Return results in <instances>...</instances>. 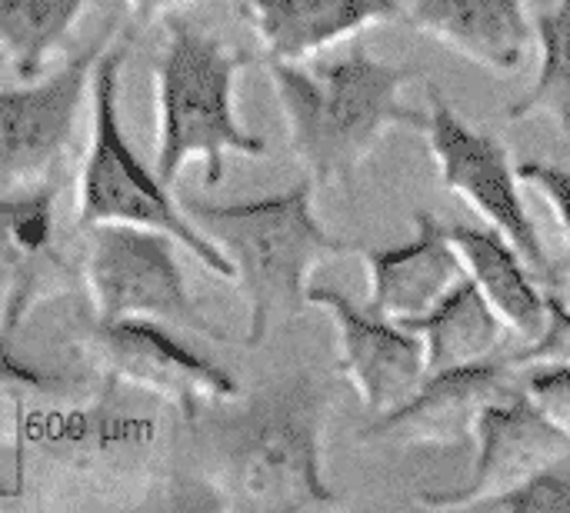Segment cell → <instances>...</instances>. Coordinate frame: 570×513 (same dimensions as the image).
Wrapping results in <instances>:
<instances>
[{"mask_svg":"<svg viewBox=\"0 0 570 513\" xmlns=\"http://www.w3.org/2000/svg\"><path fill=\"white\" fill-rule=\"evenodd\" d=\"M448 230L461 254L464 277L501 317L508 337L531 344L548 324V287L498 230L471 224H458Z\"/></svg>","mask_w":570,"mask_h":513,"instance_id":"e0dca14e","label":"cell"},{"mask_svg":"<svg viewBox=\"0 0 570 513\" xmlns=\"http://www.w3.org/2000/svg\"><path fill=\"white\" fill-rule=\"evenodd\" d=\"M267 70L287 120L291 150L314 184L351 180L391 130H424L428 124V114L404 100V87L417 80V70L381 60L367 47L324 63L267 57Z\"/></svg>","mask_w":570,"mask_h":513,"instance_id":"6da1fadb","label":"cell"},{"mask_svg":"<svg viewBox=\"0 0 570 513\" xmlns=\"http://www.w3.org/2000/svg\"><path fill=\"white\" fill-rule=\"evenodd\" d=\"M167 40L154 63L157 83V177L170 187L190 160H204V184L224 177V157H264L267 140L234 117V80L247 53L167 13Z\"/></svg>","mask_w":570,"mask_h":513,"instance_id":"277c9868","label":"cell"},{"mask_svg":"<svg viewBox=\"0 0 570 513\" xmlns=\"http://www.w3.org/2000/svg\"><path fill=\"white\" fill-rule=\"evenodd\" d=\"M521 391L568 434L570 441V367L568 364H534L521 367Z\"/></svg>","mask_w":570,"mask_h":513,"instance_id":"603a6c76","label":"cell"},{"mask_svg":"<svg viewBox=\"0 0 570 513\" xmlns=\"http://www.w3.org/2000/svg\"><path fill=\"white\" fill-rule=\"evenodd\" d=\"M331 411V387L314 374H297L220 417L214 447L217 487L227 504L257 513L334 507L337 494L324 474Z\"/></svg>","mask_w":570,"mask_h":513,"instance_id":"7a4b0ae2","label":"cell"},{"mask_svg":"<svg viewBox=\"0 0 570 513\" xmlns=\"http://www.w3.org/2000/svg\"><path fill=\"white\" fill-rule=\"evenodd\" d=\"M474 511L498 513H570V457L531 474L504 494L481 501Z\"/></svg>","mask_w":570,"mask_h":513,"instance_id":"44dd1931","label":"cell"},{"mask_svg":"<svg viewBox=\"0 0 570 513\" xmlns=\"http://www.w3.org/2000/svg\"><path fill=\"white\" fill-rule=\"evenodd\" d=\"M271 60H307L404 13L401 0H240Z\"/></svg>","mask_w":570,"mask_h":513,"instance_id":"9a60e30c","label":"cell"},{"mask_svg":"<svg viewBox=\"0 0 570 513\" xmlns=\"http://www.w3.org/2000/svg\"><path fill=\"white\" fill-rule=\"evenodd\" d=\"M307 304L327 310L337 331V371L364 407L381 417L404 404L428 377L424 341L401 320L357 307L334 287H311Z\"/></svg>","mask_w":570,"mask_h":513,"instance_id":"7c38bea8","label":"cell"},{"mask_svg":"<svg viewBox=\"0 0 570 513\" xmlns=\"http://www.w3.org/2000/svg\"><path fill=\"white\" fill-rule=\"evenodd\" d=\"M407 23L491 73H518L534 47L528 0H411Z\"/></svg>","mask_w":570,"mask_h":513,"instance_id":"5bb4252c","label":"cell"},{"mask_svg":"<svg viewBox=\"0 0 570 513\" xmlns=\"http://www.w3.org/2000/svg\"><path fill=\"white\" fill-rule=\"evenodd\" d=\"M568 307H570V297H568Z\"/></svg>","mask_w":570,"mask_h":513,"instance_id":"484cf974","label":"cell"},{"mask_svg":"<svg viewBox=\"0 0 570 513\" xmlns=\"http://www.w3.org/2000/svg\"><path fill=\"white\" fill-rule=\"evenodd\" d=\"M87 290L97 320L147 317L214 341H227L190 300L174 260V240L150 227L104 224L90 227Z\"/></svg>","mask_w":570,"mask_h":513,"instance_id":"52a82bcc","label":"cell"},{"mask_svg":"<svg viewBox=\"0 0 570 513\" xmlns=\"http://www.w3.org/2000/svg\"><path fill=\"white\" fill-rule=\"evenodd\" d=\"M180 207L234 264L250 300V347L264 344L277 320L297 317L307 307L311 274L321 264L357 250L321 227L314 214V180H301L261 200L207 204L187 197Z\"/></svg>","mask_w":570,"mask_h":513,"instance_id":"3957f363","label":"cell"},{"mask_svg":"<svg viewBox=\"0 0 570 513\" xmlns=\"http://www.w3.org/2000/svg\"><path fill=\"white\" fill-rule=\"evenodd\" d=\"M90 351L100 361L107 381L140 387L187 411L190 417H197L204 404L240 397V387L227 371H220L197 351L184 347L160 327V320H97Z\"/></svg>","mask_w":570,"mask_h":513,"instance_id":"ba28073f","label":"cell"},{"mask_svg":"<svg viewBox=\"0 0 570 513\" xmlns=\"http://www.w3.org/2000/svg\"><path fill=\"white\" fill-rule=\"evenodd\" d=\"M107 43L97 40L40 83L0 87V190L30 184L57 167Z\"/></svg>","mask_w":570,"mask_h":513,"instance_id":"30bf717a","label":"cell"},{"mask_svg":"<svg viewBox=\"0 0 570 513\" xmlns=\"http://www.w3.org/2000/svg\"><path fill=\"white\" fill-rule=\"evenodd\" d=\"M367 264V307L391 320L428 314L458 280H464L461 254L451 230L428 210L414 217V237L397 247L357 250Z\"/></svg>","mask_w":570,"mask_h":513,"instance_id":"4fadbf2b","label":"cell"},{"mask_svg":"<svg viewBox=\"0 0 570 513\" xmlns=\"http://www.w3.org/2000/svg\"><path fill=\"white\" fill-rule=\"evenodd\" d=\"M508 357L518 367H534V364H568L570 367V307L568 300L558 297V290H548V324H544V331L531 344H521Z\"/></svg>","mask_w":570,"mask_h":513,"instance_id":"7402d4cb","label":"cell"},{"mask_svg":"<svg viewBox=\"0 0 570 513\" xmlns=\"http://www.w3.org/2000/svg\"><path fill=\"white\" fill-rule=\"evenodd\" d=\"M521 184H531L554 210L558 227L564 230L570 244V170L558 167V164H544V160H528L518 167Z\"/></svg>","mask_w":570,"mask_h":513,"instance_id":"cb8c5ba5","label":"cell"},{"mask_svg":"<svg viewBox=\"0 0 570 513\" xmlns=\"http://www.w3.org/2000/svg\"><path fill=\"white\" fill-rule=\"evenodd\" d=\"M478 457L471 477L444 494H421L417 504L428 511H474L481 501L511 491L531 474L570 457L568 434L524 394L514 391L491 407L474 424Z\"/></svg>","mask_w":570,"mask_h":513,"instance_id":"8fae6325","label":"cell"},{"mask_svg":"<svg viewBox=\"0 0 570 513\" xmlns=\"http://www.w3.org/2000/svg\"><path fill=\"white\" fill-rule=\"evenodd\" d=\"M538 77L521 100L508 107V120L551 117L570 137V0H558L534 20Z\"/></svg>","mask_w":570,"mask_h":513,"instance_id":"d6986e66","label":"cell"},{"mask_svg":"<svg viewBox=\"0 0 570 513\" xmlns=\"http://www.w3.org/2000/svg\"><path fill=\"white\" fill-rule=\"evenodd\" d=\"M127 53V40L110 47L97 57L94 80H90V147L80 170L77 187V217L80 227H104V224H130L150 227L167 234L174 244L187 247L210 274L224 280H237L234 264L227 254L204 237L180 204L170 200V187L150 174L134 147L127 144L120 120H117V73Z\"/></svg>","mask_w":570,"mask_h":513,"instance_id":"5b68a950","label":"cell"},{"mask_svg":"<svg viewBox=\"0 0 570 513\" xmlns=\"http://www.w3.org/2000/svg\"><path fill=\"white\" fill-rule=\"evenodd\" d=\"M87 0H0V50L20 80H33Z\"/></svg>","mask_w":570,"mask_h":513,"instance_id":"ffe728a7","label":"cell"},{"mask_svg":"<svg viewBox=\"0 0 570 513\" xmlns=\"http://www.w3.org/2000/svg\"><path fill=\"white\" fill-rule=\"evenodd\" d=\"M401 324H407L424 341L428 374L498 357L508 337L501 317L468 277L458 280L428 314Z\"/></svg>","mask_w":570,"mask_h":513,"instance_id":"ac0fdd59","label":"cell"},{"mask_svg":"<svg viewBox=\"0 0 570 513\" xmlns=\"http://www.w3.org/2000/svg\"><path fill=\"white\" fill-rule=\"evenodd\" d=\"M53 200L57 187L33 194L0 190V347L10 344L47 270H53Z\"/></svg>","mask_w":570,"mask_h":513,"instance_id":"2e32d148","label":"cell"},{"mask_svg":"<svg viewBox=\"0 0 570 513\" xmlns=\"http://www.w3.org/2000/svg\"><path fill=\"white\" fill-rule=\"evenodd\" d=\"M514 391H521V367L508 354L434 371L404 404L374 417V424L361 431V441L404 447H458L474 437V424L484 407Z\"/></svg>","mask_w":570,"mask_h":513,"instance_id":"9c48e42d","label":"cell"},{"mask_svg":"<svg viewBox=\"0 0 570 513\" xmlns=\"http://www.w3.org/2000/svg\"><path fill=\"white\" fill-rule=\"evenodd\" d=\"M130 7H134V13L137 17H157V13H170L177 3H187V0H127Z\"/></svg>","mask_w":570,"mask_h":513,"instance_id":"d4e9b609","label":"cell"},{"mask_svg":"<svg viewBox=\"0 0 570 513\" xmlns=\"http://www.w3.org/2000/svg\"><path fill=\"white\" fill-rule=\"evenodd\" d=\"M428 103L424 134L444 190L461 197L491 230H498L548 290H558L561 274L524 204L511 150L498 137L474 130L438 90H428Z\"/></svg>","mask_w":570,"mask_h":513,"instance_id":"8992f818","label":"cell"}]
</instances>
